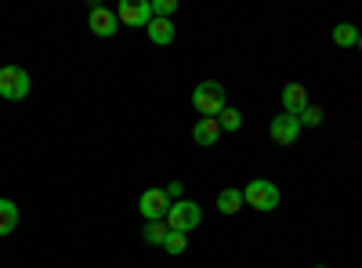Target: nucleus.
<instances>
[{"label": "nucleus", "instance_id": "obj_15", "mask_svg": "<svg viewBox=\"0 0 362 268\" xmlns=\"http://www.w3.org/2000/svg\"><path fill=\"white\" fill-rule=\"evenodd\" d=\"M334 44H337V47H355V44H358V29H355L351 22L334 25Z\"/></svg>", "mask_w": 362, "mask_h": 268}, {"label": "nucleus", "instance_id": "obj_9", "mask_svg": "<svg viewBox=\"0 0 362 268\" xmlns=\"http://www.w3.org/2000/svg\"><path fill=\"white\" fill-rule=\"evenodd\" d=\"M308 105H312V102H308V87H305V83L293 80V83L283 87V112H286V116H297V120H300V112H305Z\"/></svg>", "mask_w": 362, "mask_h": 268}, {"label": "nucleus", "instance_id": "obj_11", "mask_svg": "<svg viewBox=\"0 0 362 268\" xmlns=\"http://www.w3.org/2000/svg\"><path fill=\"white\" fill-rule=\"evenodd\" d=\"M145 33H148V40H153L156 47H170L174 44V22L170 18H153Z\"/></svg>", "mask_w": 362, "mask_h": 268}, {"label": "nucleus", "instance_id": "obj_18", "mask_svg": "<svg viewBox=\"0 0 362 268\" xmlns=\"http://www.w3.org/2000/svg\"><path fill=\"white\" fill-rule=\"evenodd\" d=\"M153 4V18H170L177 11V0H148Z\"/></svg>", "mask_w": 362, "mask_h": 268}, {"label": "nucleus", "instance_id": "obj_13", "mask_svg": "<svg viewBox=\"0 0 362 268\" xmlns=\"http://www.w3.org/2000/svg\"><path fill=\"white\" fill-rule=\"evenodd\" d=\"M239 206H247V199H243V192H239V189H221L218 192V211L221 214H239Z\"/></svg>", "mask_w": 362, "mask_h": 268}, {"label": "nucleus", "instance_id": "obj_10", "mask_svg": "<svg viewBox=\"0 0 362 268\" xmlns=\"http://www.w3.org/2000/svg\"><path fill=\"white\" fill-rule=\"evenodd\" d=\"M192 138H196V145H218V138H221V124L214 120V116H199L196 127H192Z\"/></svg>", "mask_w": 362, "mask_h": 268}, {"label": "nucleus", "instance_id": "obj_19", "mask_svg": "<svg viewBox=\"0 0 362 268\" xmlns=\"http://www.w3.org/2000/svg\"><path fill=\"white\" fill-rule=\"evenodd\" d=\"M322 116H326V112H322L319 105H308L305 112H300V127H319V124H322Z\"/></svg>", "mask_w": 362, "mask_h": 268}, {"label": "nucleus", "instance_id": "obj_4", "mask_svg": "<svg viewBox=\"0 0 362 268\" xmlns=\"http://www.w3.org/2000/svg\"><path fill=\"white\" fill-rule=\"evenodd\" d=\"M29 73L22 66H4L0 69V98H8V102H22L29 95Z\"/></svg>", "mask_w": 362, "mask_h": 268}, {"label": "nucleus", "instance_id": "obj_20", "mask_svg": "<svg viewBox=\"0 0 362 268\" xmlns=\"http://www.w3.org/2000/svg\"><path fill=\"white\" fill-rule=\"evenodd\" d=\"M163 192L170 196V203H174V199H181V182H170V185H167Z\"/></svg>", "mask_w": 362, "mask_h": 268}, {"label": "nucleus", "instance_id": "obj_1", "mask_svg": "<svg viewBox=\"0 0 362 268\" xmlns=\"http://www.w3.org/2000/svg\"><path fill=\"white\" fill-rule=\"evenodd\" d=\"M192 105H196L199 116H214V120H218V116L228 109V102H225V87H221L218 80H203V83H196Z\"/></svg>", "mask_w": 362, "mask_h": 268}, {"label": "nucleus", "instance_id": "obj_5", "mask_svg": "<svg viewBox=\"0 0 362 268\" xmlns=\"http://www.w3.org/2000/svg\"><path fill=\"white\" fill-rule=\"evenodd\" d=\"M138 211H141L145 221H163L167 211H170V196L163 189H145L138 196Z\"/></svg>", "mask_w": 362, "mask_h": 268}, {"label": "nucleus", "instance_id": "obj_21", "mask_svg": "<svg viewBox=\"0 0 362 268\" xmlns=\"http://www.w3.org/2000/svg\"><path fill=\"white\" fill-rule=\"evenodd\" d=\"M358 47H362V33H358Z\"/></svg>", "mask_w": 362, "mask_h": 268}, {"label": "nucleus", "instance_id": "obj_7", "mask_svg": "<svg viewBox=\"0 0 362 268\" xmlns=\"http://www.w3.org/2000/svg\"><path fill=\"white\" fill-rule=\"evenodd\" d=\"M87 25H90V33L102 37V40H109V37L119 33V18H116V11H109V8H90Z\"/></svg>", "mask_w": 362, "mask_h": 268}, {"label": "nucleus", "instance_id": "obj_2", "mask_svg": "<svg viewBox=\"0 0 362 268\" xmlns=\"http://www.w3.org/2000/svg\"><path fill=\"white\" fill-rule=\"evenodd\" d=\"M199 221H203L199 203H192V199H174L170 203V211H167V228L170 232H185L189 235Z\"/></svg>", "mask_w": 362, "mask_h": 268}, {"label": "nucleus", "instance_id": "obj_3", "mask_svg": "<svg viewBox=\"0 0 362 268\" xmlns=\"http://www.w3.org/2000/svg\"><path fill=\"white\" fill-rule=\"evenodd\" d=\"M243 199H247V206L268 214V211L279 206V185L264 182V177H254V182H247V189H243Z\"/></svg>", "mask_w": 362, "mask_h": 268}, {"label": "nucleus", "instance_id": "obj_12", "mask_svg": "<svg viewBox=\"0 0 362 268\" xmlns=\"http://www.w3.org/2000/svg\"><path fill=\"white\" fill-rule=\"evenodd\" d=\"M18 228V203L0 196V235H11Z\"/></svg>", "mask_w": 362, "mask_h": 268}, {"label": "nucleus", "instance_id": "obj_6", "mask_svg": "<svg viewBox=\"0 0 362 268\" xmlns=\"http://www.w3.org/2000/svg\"><path fill=\"white\" fill-rule=\"evenodd\" d=\"M116 18H119V25L148 29V22H153V4H148V0H124V4L116 8Z\"/></svg>", "mask_w": 362, "mask_h": 268}, {"label": "nucleus", "instance_id": "obj_16", "mask_svg": "<svg viewBox=\"0 0 362 268\" xmlns=\"http://www.w3.org/2000/svg\"><path fill=\"white\" fill-rule=\"evenodd\" d=\"M163 250L174 254V257H177V254H185V250H189V235H185V232H170V235H167V243H163Z\"/></svg>", "mask_w": 362, "mask_h": 268}, {"label": "nucleus", "instance_id": "obj_17", "mask_svg": "<svg viewBox=\"0 0 362 268\" xmlns=\"http://www.w3.org/2000/svg\"><path fill=\"white\" fill-rule=\"evenodd\" d=\"M218 124H221V131H239V127H243V112H239V109H225L218 116Z\"/></svg>", "mask_w": 362, "mask_h": 268}, {"label": "nucleus", "instance_id": "obj_14", "mask_svg": "<svg viewBox=\"0 0 362 268\" xmlns=\"http://www.w3.org/2000/svg\"><path fill=\"white\" fill-rule=\"evenodd\" d=\"M145 243L148 247H163L167 243V235H170V228H167V221H145Z\"/></svg>", "mask_w": 362, "mask_h": 268}, {"label": "nucleus", "instance_id": "obj_8", "mask_svg": "<svg viewBox=\"0 0 362 268\" xmlns=\"http://www.w3.org/2000/svg\"><path fill=\"white\" fill-rule=\"evenodd\" d=\"M268 134H272V141H276V145H293L297 134H300V120L283 112V116H276V120L268 124Z\"/></svg>", "mask_w": 362, "mask_h": 268}, {"label": "nucleus", "instance_id": "obj_22", "mask_svg": "<svg viewBox=\"0 0 362 268\" xmlns=\"http://www.w3.org/2000/svg\"><path fill=\"white\" fill-rule=\"evenodd\" d=\"M315 268H326V264H315Z\"/></svg>", "mask_w": 362, "mask_h": 268}]
</instances>
